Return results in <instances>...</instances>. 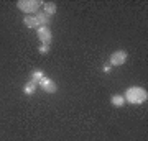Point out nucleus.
Returning <instances> with one entry per match:
<instances>
[{
    "mask_svg": "<svg viewBox=\"0 0 148 141\" xmlns=\"http://www.w3.org/2000/svg\"><path fill=\"white\" fill-rule=\"evenodd\" d=\"M125 102L128 104H135V105H140V104H145L148 99V92L143 87H128L125 90V95H123Z\"/></svg>",
    "mask_w": 148,
    "mask_h": 141,
    "instance_id": "obj_1",
    "label": "nucleus"
},
{
    "mask_svg": "<svg viewBox=\"0 0 148 141\" xmlns=\"http://www.w3.org/2000/svg\"><path fill=\"white\" fill-rule=\"evenodd\" d=\"M40 5H43L40 0H18L16 2L18 10L23 12L25 15H36L40 10Z\"/></svg>",
    "mask_w": 148,
    "mask_h": 141,
    "instance_id": "obj_2",
    "label": "nucleus"
},
{
    "mask_svg": "<svg viewBox=\"0 0 148 141\" xmlns=\"http://www.w3.org/2000/svg\"><path fill=\"white\" fill-rule=\"evenodd\" d=\"M128 59V52L123 51V49H119V51H114L110 54V66L112 67H115V66H123V64L127 63Z\"/></svg>",
    "mask_w": 148,
    "mask_h": 141,
    "instance_id": "obj_3",
    "label": "nucleus"
},
{
    "mask_svg": "<svg viewBox=\"0 0 148 141\" xmlns=\"http://www.w3.org/2000/svg\"><path fill=\"white\" fill-rule=\"evenodd\" d=\"M38 30V38H40V41L43 43V44H51V41H53V33H51V30H49V26H40V28H36Z\"/></svg>",
    "mask_w": 148,
    "mask_h": 141,
    "instance_id": "obj_4",
    "label": "nucleus"
},
{
    "mask_svg": "<svg viewBox=\"0 0 148 141\" xmlns=\"http://www.w3.org/2000/svg\"><path fill=\"white\" fill-rule=\"evenodd\" d=\"M40 87H41L46 94H56V90H58L56 82H54L53 79H49V77H43L41 82H40Z\"/></svg>",
    "mask_w": 148,
    "mask_h": 141,
    "instance_id": "obj_5",
    "label": "nucleus"
},
{
    "mask_svg": "<svg viewBox=\"0 0 148 141\" xmlns=\"http://www.w3.org/2000/svg\"><path fill=\"white\" fill-rule=\"evenodd\" d=\"M23 23H25L28 28H40V23H38V20H36V16L35 15H25Z\"/></svg>",
    "mask_w": 148,
    "mask_h": 141,
    "instance_id": "obj_6",
    "label": "nucleus"
},
{
    "mask_svg": "<svg viewBox=\"0 0 148 141\" xmlns=\"http://www.w3.org/2000/svg\"><path fill=\"white\" fill-rule=\"evenodd\" d=\"M38 87H40L38 84H35L33 80H30V82H27L25 85H23V94L25 95H33L35 92H36Z\"/></svg>",
    "mask_w": 148,
    "mask_h": 141,
    "instance_id": "obj_7",
    "label": "nucleus"
},
{
    "mask_svg": "<svg viewBox=\"0 0 148 141\" xmlns=\"http://www.w3.org/2000/svg\"><path fill=\"white\" fill-rule=\"evenodd\" d=\"M43 12H45L48 16H53L54 13H56V3H54V2H45V3H43Z\"/></svg>",
    "mask_w": 148,
    "mask_h": 141,
    "instance_id": "obj_8",
    "label": "nucleus"
},
{
    "mask_svg": "<svg viewBox=\"0 0 148 141\" xmlns=\"http://www.w3.org/2000/svg\"><path fill=\"white\" fill-rule=\"evenodd\" d=\"M110 104L114 105V107H123L127 102H125V99H123V95L115 94V95H112L110 97Z\"/></svg>",
    "mask_w": 148,
    "mask_h": 141,
    "instance_id": "obj_9",
    "label": "nucleus"
},
{
    "mask_svg": "<svg viewBox=\"0 0 148 141\" xmlns=\"http://www.w3.org/2000/svg\"><path fill=\"white\" fill-rule=\"evenodd\" d=\"M35 16H36L38 23H40V25H43V26H48V23H49V20H51V16H48L45 12H38Z\"/></svg>",
    "mask_w": 148,
    "mask_h": 141,
    "instance_id": "obj_10",
    "label": "nucleus"
},
{
    "mask_svg": "<svg viewBox=\"0 0 148 141\" xmlns=\"http://www.w3.org/2000/svg\"><path fill=\"white\" fill-rule=\"evenodd\" d=\"M43 77H45V74H43L41 71H33L32 72V80L35 84H38V85H40V82H41Z\"/></svg>",
    "mask_w": 148,
    "mask_h": 141,
    "instance_id": "obj_11",
    "label": "nucleus"
},
{
    "mask_svg": "<svg viewBox=\"0 0 148 141\" xmlns=\"http://www.w3.org/2000/svg\"><path fill=\"white\" fill-rule=\"evenodd\" d=\"M38 51H40V54H48V52H49V46H48V44H41Z\"/></svg>",
    "mask_w": 148,
    "mask_h": 141,
    "instance_id": "obj_12",
    "label": "nucleus"
},
{
    "mask_svg": "<svg viewBox=\"0 0 148 141\" xmlns=\"http://www.w3.org/2000/svg\"><path fill=\"white\" fill-rule=\"evenodd\" d=\"M102 71H104V72H106V74H109V72H110V71H112V66H110V64H106V66L102 67Z\"/></svg>",
    "mask_w": 148,
    "mask_h": 141,
    "instance_id": "obj_13",
    "label": "nucleus"
}]
</instances>
